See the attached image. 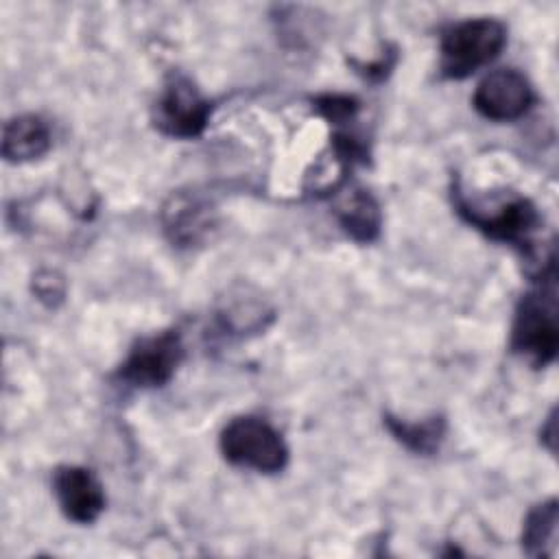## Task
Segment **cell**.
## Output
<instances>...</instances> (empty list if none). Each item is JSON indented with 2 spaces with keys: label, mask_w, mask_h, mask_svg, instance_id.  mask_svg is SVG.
Wrapping results in <instances>:
<instances>
[{
  "label": "cell",
  "mask_w": 559,
  "mask_h": 559,
  "mask_svg": "<svg viewBox=\"0 0 559 559\" xmlns=\"http://www.w3.org/2000/svg\"><path fill=\"white\" fill-rule=\"evenodd\" d=\"M507 44V26L493 17H472L443 31L439 70L443 79H467L491 63Z\"/></svg>",
  "instance_id": "6da1fadb"
},
{
  "label": "cell",
  "mask_w": 559,
  "mask_h": 559,
  "mask_svg": "<svg viewBox=\"0 0 559 559\" xmlns=\"http://www.w3.org/2000/svg\"><path fill=\"white\" fill-rule=\"evenodd\" d=\"M555 275L544 280L539 290L526 293L515 310L511 328V349L533 367H546L555 360L559 347Z\"/></svg>",
  "instance_id": "7a4b0ae2"
},
{
  "label": "cell",
  "mask_w": 559,
  "mask_h": 559,
  "mask_svg": "<svg viewBox=\"0 0 559 559\" xmlns=\"http://www.w3.org/2000/svg\"><path fill=\"white\" fill-rule=\"evenodd\" d=\"M454 205L463 221L498 242H509L520 249L531 247L542 218L537 207L526 197H507L483 205L469 201L461 190H454Z\"/></svg>",
  "instance_id": "3957f363"
},
{
  "label": "cell",
  "mask_w": 559,
  "mask_h": 559,
  "mask_svg": "<svg viewBox=\"0 0 559 559\" xmlns=\"http://www.w3.org/2000/svg\"><path fill=\"white\" fill-rule=\"evenodd\" d=\"M223 456L238 467H249L262 474L282 472L288 463V448L282 435L260 417L231 419L218 439Z\"/></svg>",
  "instance_id": "277c9868"
},
{
  "label": "cell",
  "mask_w": 559,
  "mask_h": 559,
  "mask_svg": "<svg viewBox=\"0 0 559 559\" xmlns=\"http://www.w3.org/2000/svg\"><path fill=\"white\" fill-rule=\"evenodd\" d=\"M181 358L183 343L179 332L166 330L140 338L120 365L116 378L135 389L164 386L175 376Z\"/></svg>",
  "instance_id": "5b68a950"
},
{
  "label": "cell",
  "mask_w": 559,
  "mask_h": 559,
  "mask_svg": "<svg viewBox=\"0 0 559 559\" xmlns=\"http://www.w3.org/2000/svg\"><path fill=\"white\" fill-rule=\"evenodd\" d=\"M212 114V103L186 76H173L153 109L155 127L177 140L199 138Z\"/></svg>",
  "instance_id": "8992f818"
},
{
  "label": "cell",
  "mask_w": 559,
  "mask_h": 559,
  "mask_svg": "<svg viewBox=\"0 0 559 559\" xmlns=\"http://www.w3.org/2000/svg\"><path fill=\"white\" fill-rule=\"evenodd\" d=\"M535 100V92L528 79L513 70L502 68L489 72L476 87L472 103L474 109L493 122H511L522 118Z\"/></svg>",
  "instance_id": "52a82bcc"
},
{
  "label": "cell",
  "mask_w": 559,
  "mask_h": 559,
  "mask_svg": "<svg viewBox=\"0 0 559 559\" xmlns=\"http://www.w3.org/2000/svg\"><path fill=\"white\" fill-rule=\"evenodd\" d=\"M52 489L61 513L76 524H92L105 509V491L92 469L59 465L52 474Z\"/></svg>",
  "instance_id": "ba28073f"
},
{
  "label": "cell",
  "mask_w": 559,
  "mask_h": 559,
  "mask_svg": "<svg viewBox=\"0 0 559 559\" xmlns=\"http://www.w3.org/2000/svg\"><path fill=\"white\" fill-rule=\"evenodd\" d=\"M52 144L48 124L35 114L11 118L2 131V157L13 164L39 159Z\"/></svg>",
  "instance_id": "9c48e42d"
},
{
  "label": "cell",
  "mask_w": 559,
  "mask_h": 559,
  "mask_svg": "<svg viewBox=\"0 0 559 559\" xmlns=\"http://www.w3.org/2000/svg\"><path fill=\"white\" fill-rule=\"evenodd\" d=\"M336 218L347 236L358 242H371L380 234V207L362 188H354L347 197H343V201L336 205Z\"/></svg>",
  "instance_id": "30bf717a"
},
{
  "label": "cell",
  "mask_w": 559,
  "mask_h": 559,
  "mask_svg": "<svg viewBox=\"0 0 559 559\" xmlns=\"http://www.w3.org/2000/svg\"><path fill=\"white\" fill-rule=\"evenodd\" d=\"M384 426L404 448L415 454H435L445 439V419L439 415L419 421L384 415Z\"/></svg>",
  "instance_id": "8fae6325"
},
{
  "label": "cell",
  "mask_w": 559,
  "mask_h": 559,
  "mask_svg": "<svg viewBox=\"0 0 559 559\" xmlns=\"http://www.w3.org/2000/svg\"><path fill=\"white\" fill-rule=\"evenodd\" d=\"M557 520H559V509L555 498L528 511L522 528V550L528 557H548L552 552L555 537H557Z\"/></svg>",
  "instance_id": "7c38bea8"
},
{
  "label": "cell",
  "mask_w": 559,
  "mask_h": 559,
  "mask_svg": "<svg viewBox=\"0 0 559 559\" xmlns=\"http://www.w3.org/2000/svg\"><path fill=\"white\" fill-rule=\"evenodd\" d=\"M205 205L190 199V197H177L170 201L168 207H164V225L166 231L177 242H192L207 229V216Z\"/></svg>",
  "instance_id": "4fadbf2b"
},
{
  "label": "cell",
  "mask_w": 559,
  "mask_h": 559,
  "mask_svg": "<svg viewBox=\"0 0 559 559\" xmlns=\"http://www.w3.org/2000/svg\"><path fill=\"white\" fill-rule=\"evenodd\" d=\"M314 109L332 124L341 127L356 118L358 103L345 94H323L314 98Z\"/></svg>",
  "instance_id": "5bb4252c"
}]
</instances>
